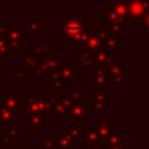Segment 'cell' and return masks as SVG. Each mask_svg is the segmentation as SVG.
<instances>
[{"label":"cell","instance_id":"obj_24","mask_svg":"<svg viewBox=\"0 0 149 149\" xmlns=\"http://www.w3.org/2000/svg\"><path fill=\"white\" fill-rule=\"evenodd\" d=\"M21 57H22V61H23V64H22V65H23L27 70H29V69L35 70V69L38 66L40 59H38L33 52H22V54H21Z\"/></svg>","mask_w":149,"mask_h":149},{"label":"cell","instance_id":"obj_38","mask_svg":"<svg viewBox=\"0 0 149 149\" xmlns=\"http://www.w3.org/2000/svg\"><path fill=\"white\" fill-rule=\"evenodd\" d=\"M8 30V26L6 21H0V37H6Z\"/></svg>","mask_w":149,"mask_h":149},{"label":"cell","instance_id":"obj_10","mask_svg":"<svg viewBox=\"0 0 149 149\" xmlns=\"http://www.w3.org/2000/svg\"><path fill=\"white\" fill-rule=\"evenodd\" d=\"M91 108L85 104V101H79V102H73L71 108H70V121L78 122L79 125L81 122H85V120L91 115Z\"/></svg>","mask_w":149,"mask_h":149},{"label":"cell","instance_id":"obj_16","mask_svg":"<svg viewBox=\"0 0 149 149\" xmlns=\"http://www.w3.org/2000/svg\"><path fill=\"white\" fill-rule=\"evenodd\" d=\"M63 133L69 136L71 139V141L76 143H84V140H83V130H81V127L78 122H74V121H70V125L68 127L64 128Z\"/></svg>","mask_w":149,"mask_h":149},{"label":"cell","instance_id":"obj_31","mask_svg":"<svg viewBox=\"0 0 149 149\" xmlns=\"http://www.w3.org/2000/svg\"><path fill=\"white\" fill-rule=\"evenodd\" d=\"M85 95L86 92L84 90H72L69 97L72 100V102H79V101H85Z\"/></svg>","mask_w":149,"mask_h":149},{"label":"cell","instance_id":"obj_17","mask_svg":"<svg viewBox=\"0 0 149 149\" xmlns=\"http://www.w3.org/2000/svg\"><path fill=\"white\" fill-rule=\"evenodd\" d=\"M33 54L38 58L47 57L54 52V42H34L31 44Z\"/></svg>","mask_w":149,"mask_h":149},{"label":"cell","instance_id":"obj_41","mask_svg":"<svg viewBox=\"0 0 149 149\" xmlns=\"http://www.w3.org/2000/svg\"><path fill=\"white\" fill-rule=\"evenodd\" d=\"M52 86H54V88H55L56 91H63L64 87H65V83H64L62 79H59V80L55 81V83L52 84Z\"/></svg>","mask_w":149,"mask_h":149},{"label":"cell","instance_id":"obj_43","mask_svg":"<svg viewBox=\"0 0 149 149\" xmlns=\"http://www.w3.org/2000/svg\"><path fill=\"white\" fill-rule=\"evenodd\" d=\"M141 20L143 21V29H144V31H148V21H149V13L144 14V15H143V17H142Z\"/></svg>","mask_w":149,"mask_h":149},{"label":"cell","instance_id":"obj_26","mask_svg":"<svg viewBox=\"0 0 149 149\" xmlns=\"http://www.w3.org/2000/svg\"><path fill=\"white\" fill-rule=\"evenodd\" d=\"M43 125H44V120H43V118H42L40 114H37V113H36V114H33V115H30V116L27 118V126H28L29 128H31V130H33L34 133H37L38 129L43 127Z\"/></svg>","mask_w":149,"mask_h":149},{"label":"cell","instance_id":"obj_30","mask_svg":"<svg viewBox=\"0 0 149 149\" xmlns=\"http://www.w3.org/2000/svg\"><path fill=\"white\" fill-rule=\"evenodd\" d=\"M12 57V52L8 47V42L5 37H0V58L8 59Z\"/></svg>","mask_w":149,"mask_h":149},{"label":"cell","instance_id":"obj_46","mask_svg":"<svg viewBox=\"0 0 149 149\" xmlns=\"http://www.w3.org/2000/svg\"><path fill=\"white\" fill-rule=\"evenodd\" d=\"M74 149H86V148H74Z\"/></svg>","mask_w":149,"mask_h":149},{"label":"cell","instance_id":"obj_34","mask_svg":"<svg viewBox=\"0 0 149 149\" xmlns=\"http://www.w3.org/2000/svg\"><path fill=\"white\" fill-rule=\"evenodd\" d=\"M42 149H55V143L52 137H45L42 142Z\"/></svg>","mask_w":149,"mask_h":149},{"label":"cell","instance_id":"obj_44","mask_svg":"<svg viewBox=\"0 0 149 149\" xmlns=\"http://www.w3.org/2000/svg\"><path fill=\"white\" fill-rule=\"evenodd\" d=\"M134 144L132 142H127V143H122L120 146V149H133Z\"/></svg>","mask_w":149,"mask_h":149},{"label":"cell","instance_id":"obj_45","mask_svg":"<svg viewBox=\"0 0 149 149\" xmlns=\"http://www.w3.org/2000/svg\"><path fill=\"white\" fill-rule=\"evenodd\" d=\"M107 149H120V147H113V148H107Z\"/></svg>","mask_w":149,"mask_h":149},{"label":"cell","instance_id":"obj_48","mask_svg":"<svg viewBox=\"0 0 149 149\" xmlns=\"http://www.w3.org/2000/svg\"><path fill=\"white\" fill-rule=\"evenodd\" d=\"M10 149H15V148H10Z\"/></svg>","mask_w":149,"mask_h":149},{"label":"cell","instance_id":"obj_1","mask_svg":"<svg viewBox=\"0 0 149 149\" xmlns=\"http://www.w3.org/2000/svg\"><path fill=\"white\" fill-rule=\"evenodd\" d=\"M94 33L98 35L100 41L102 42L104 48L109 50L112 54H115L119 48L123 45V34L122 30H114L107 27L98 26L95 27Z\"/></svg>","mask_w":149,"mask_h":149},{"label":"cell","instance_id":"obj_15","mask_svg":"<svg viewBox=\"0 0 149 149\" xmlns=\"http://www.w3.org/2000/svg\"><path fill=\"white\" fill-rule=\"evenodd\" d=\"M74 63L79 65V70L83 69H93V54L88 52L87 50L80 49L74 55Z\"/></svg>","mask_w":149,"mask_h":149},{"label":"cell","instance_id":"obj_35","mask_svg":"<svg viewBox=\"0 0 149 149\" xmlns=\"http://www.w3.org/2000/svg\"><path fill=\"white\" fill-rule=\"evenodd\" d=\"M27 69L22 65L17 71H16V79H19V80H24L26 79V77H27Z\"/></svg>","mask_w":149,"mask_h":149},{"label":"cell","instance_id":"obj_2","mask_svg":"<svg viewBox=\"0 0 149 149\" xmlns=\"http://www.w3.org/2000/svg\"><path fill=\"white\" fill-rule=\"evenodd\" d=\"M85 27V21H83L79 15H70L64 20L59 21L58 34L61 37L64 38V41H66L70 37L81 33Z\"/></svg>","mask_w":149,"mask_h":149},{"label":"cell","instance_id":"obj_13","mask_svg":"<svg viewBox=\"0 0 149 149\" xmlns=\"http://www.w3.org/2000/svg\"><path fill=\"white\" fill-rule=\"evenodd\" d=\"M94 128H95V130H97V133H98V135H99V139H100L101 141H105L111 134H113L114 132L118 130V128L114 127V126L112 125V122L107 120L106 116H101L100 121H98V122L95 123Z\"/></svg>","mask_w":149,"mask_h":149},{"label":"cell","instance_id":"obj_18","mask_svg":"<svg viewBox=\"0 0 149 149\" xmlns=\"http://www.w3.org/2000/svg\"><path fill=\"white\" fill-rule=\"evenodd\" d=\"M36 101H37L38 114L43 118L44 122L49 121V112H51V106L49 102V95L40 94L36 97Z\"/></svg>","mask_w":149,"mask_h":149},{"label":"cell","instance_id":"obj_21","mask_svg":"<svg viewBox=\"0 0 149 149\" xmlns=\"http://www.w3.org/2000/svg\"><path fill=\"white\" fill-rule=\"evenodd\" d=\"M16 120H17V113L0 106V127L1 128L10 127L13 122H16Z\"/></svg>","mask_w":149,"mask_h":149},{"label":"cell","instance_id":"obj_25","mask_svg":"<svg viewBox=\"0 0 149 149\" xmlns=\"http://www.w3.org/2000/svg\"><path fill=\"white\" fill-rule=\"evenodd\" d=\"M51 112H52V114H54L55 118H64V116H68L69 118L70 116V109L66 108L65 105L63 104V101H62V94L58 95V101L54 106V108H52Z\"/></svg>","mask_w":149,"mask_h":149},{"label":"cell","instance_id":"obj_27","mask_svg":"<svg viewBox=\"0 0 149 149\" xmlns=\"http://www.w3.org/2000/svg\"><path fill=\"white\" fill-rule=\"evenodd\" d=\"M122 133H120L119 130L114 132L113 134H111L106 140H105V143H106V147L107 148H113V147H120L123 142H122Z\"/></svg>","mask_w":149,"mask_h":149},{"label":"cell","instance_id":"obj_29","mask_svg":"<svg viewBox=\"0 0 149 149\" xmlns=\"http://www.w3.org/2000/svg\"><path fill=\"white\" fill-rule=\"evenodd\" d=\"M111 8L121 17L127 19V2L126 1H113L111 5ZM128 21V20H127Z\"/></svg>","mask_w":149,"mask_h":149},{"label":"cell","instance_id":"obj_39","mask_svg":"<svg viewBox=\"0 0 149 149\" xmlns=\"http://www.w3.org/2000/svg\"><path fill=\"white\" fill-rule=\"evenodd\" d=\"M15 149H33V144L30 142H17Z\"/></svg>","mask_w":149,"mask_h":149},{"label":"cell","instance_id":"obj_3","mask_svg":"<svg viewBox=\"0 0 149 149\" xmlns=\"http://www.w3.org/2000/svg\"><path fill=\"white\" fill-rule=\"evenodd\" d=\"M106 72L108 73L112 84L114 85H127L128 83V71L123 68L122 64L118 62V59L114 57L109 65L106 68Z\"/></svg>","mask_w":149,"mask_h":149},{"label":"cell","instance_id":"obj_4","mask_svg":"<svg viewBox=\"0 0 149 149\" xmlns=\"http://www.w3.org/2000/svg\"><path fill=\"white\" fill-rule=\"evenodd\" d=\"M100 15H101V19H100V20L104 21V22H106V27H107V28H111V29H114V30H122V28L128 24L127 19L121 17L120 15H118V14L111 8L109 5L106 6V9L101 10Z\"/></svg>","mask_w":149,"mask_h":149},{"label":"cell","instance_id":"obj_20","mask_svg":"<svg viewBox=\"0 0 149 149\" xmlns=\"http://www.w3.org/2000/svg\"><path fill=\"white\" fill-rule=\"evenodd\" d=\"M8 42L12 41V42H27V33L22 30V28L19 26H13V27H8V30H7V34H6V37H5Z\"/></svg>","mask_w":149,"mask_h":149},{"label":"cell","instance_id":"obj_8","mask_svg":"<svg viewBox=\"0 0 149 149\" xmlns=\"http://www.w3.org/2000/svg\"><path fill=\"white\" fill-rule=\"evenodd\" d=\"M112 99H113L112 95L107 94V92H102L94 88L90 92V100H91L90 108L91 111L94 112H102L107 107V102Z\"/></svg>","mask_w":149,"mask_h":149},{"label":"cell","instance_id":"obj_37","mask_svg":"<svg viewBox=\"0 0 149 149\" xmlns=\"http://www.w3.org/2000/svg\"><path fill=\"white\" fill-rule=\"evenodd\" d=\"M33 79L34 80H41V79H43V77H44V73H43V71L40 69V68H36L35 70H34V72H33Z\"/></svg>","mask_w":149,"mask_h":149},{"label":"cell","instance_id":"obj_19","mask_svg":"<svg viewBox=\"0 0 149 149\" xmlns=\"http://www.w3.org/2000/svg\"><path fill=\"white\" fill-rule=\"evenodd\" d=\"M52 139L55 143V149H73L76 146L74 142L71 141V139L66 136L63 132H55Z\"/></svg>","mask_w":149,"mask_h":149},{"label":"cell","instance_id":"obj_49","mask_svg":"<svg viewBox=\"0 0 149 149\" xmlns=\"http://www.w3.org/2000/svg\"><path fill=\"white\" fill-rule=\"evenodd\" d=\"M0 149H1V148H0Z\"/></svg>","mask_w":149,"mask_h":149},{"label":"cell","instance_id":"obj_11","mask_svg":"<svg viewBox=\"0 0 149 149\" xmlns=\"http://www.w3.org/2000/svg\"><path fill=\"white\" fill-rule=\"evenodd\" d=\"M101 48H104L102 45V42L100 41V38L98 37V35L94 33V31H90L87 34V36L85 37V40L80 43L79 45V49H84V50H87L88 52L91 54H94L95 51L100 50Z\"/></svg>","mask_w":149,"mask_h":149},{"label":"cell","instance_id":"obj_23","mask_svg":"<svg viewBox=\"0 0 149 149\" xmlns=\"http://www.w3.org/2000/svg\"><path fill=\"white\" fill-rule=\"evenodd\" d=\"M27 29L31 33L33 37H37V35L41 31H43V22L38 20L36 15H33L31 19L27 22Z\"/></svg>","mask_w":149,"mask_h":149},{"label":"cell","instance_id":"obj_47","mask_svg":"<svg viewBox=\"0 0 149 149\" xmlns=\"http://www.w3.org/2000/svg\"><path fill=\"white\" fill-rule=\"evenodd\" d=\"M2 134V130H1V127H0V135Z\"/></svg>","mask_w":149,"mask_h":149},{"label":"cell","instance_id":"obj_9","mask_svg":"<svg viewBox=\"0 0 149 149\" xmlns=\"http://www.w3.org/2000/svg\"><path fill=\"white\" fill-rule=\"evenodd\" d=\"M63 64H64V61L59 57V54L52 52L51 55L41 58L40 62H38V66L37 68H40L43 71V73H48L49 74V73H51L54 71H58Z\"/></svg>","mask_w":149,"mask_h":149},{"label":"cell","instance_id":"obj_7","mask_svg":"<svg viewBox=\"0 0 149 149\" xmlns=\"http://www.w3.org/2000/svg\"><path fill=\"white\" fill-rule=\"evenodd\" d=\"M90 83L95 86V90L107 92V86L112 84L111 78L105 69L93 68L90 72Z\"/></svg>","mask_w":149,"mask_h":149},{"label":"cell","instance_id":"obj_28","mask_svg":"<svg viewBox=\"0 0 149 149\" xmlns=\"http://www.w3.org/2000/svg\"><path fill=\"white\" fill-rule=\"evenodd\" d=\"M5 134L9 137V140L13 143H17V140H20L22 137V128L21 127H14L10 126L8 128H6Z\"/></svg>","mask_w":149,"mask_h":149},{"label":"cell","instance_id":"obj_33","mask_svg":"<svg viewBox=\"0 0 149 149\" xmlns=\"http://www.w3.org/2000/svg\"><path fill=\"white\" fill-rule=\"evenodd\" d=\"M21 111L23 112V115H24L26 118H28V116H30V115H33V114H36V113L33 112V109L30 108V106L27 104L26 100H22V107H21Z\"/></svg>","mask_w":149,"mask_h":149},{"label":"cell","instance_id":"obj_40","mask_svg":"<svg viewBox=\"0 0 149 149\" xmlns=\"http://www.w3.org/2000/svg\"><path fill=\"white\" fill-rule=\"evenodd\" d=\"M6 78H7V71L0 64V85H5L6 84Z\"/></svg>","mask_w":149,"mask_h":149},{"label":"cell","instance_id":"obj_5","mask_svg":"<svg viewBox=\"0 0 149 149\" xmlns=\"http://www.w3.org/2000/svg\"><path fill=\"white\" fill-rule=\"evenodd\" d=\"M22 100V95L16 90H7L5 94L0 95V106L17 113L21 111Z\"/></svg>","mask_w":149,"mask_h":149},{"label":"cell","instance_id":"obj_6","mask_svg":"<svg viewBox=\"0 0 149 149\" xmlns=\"http://www.w3.org/2000/svg\"><path fill=\"white\" fill-rule=\"evenodd\" d=\"M127 2V20L136 21L141 20L144 14L149 13V2L148 1H126Z\"/></svg>","mask_w":149,"mask_h":149},{"label":"cell","instance_id":"obj_12","mask_svg":"<svg viewBox=\"0 0 149 149\" xmlns=\"http://www.w3.org/2000/svg\"><path fill=\"white\" fill-rule=\"evenodd\" d=\"M113 54L107 50L106 48H101L100 50L95 51L93 54V68H98V69H105L109 65V63L113 59Z\"/></svg>","mask_w":149,"mask_h":149},{"label":"cell","instance_id":"obj_42","mask_svg":"<svg viewBox=\"0 0 149 149\" xmlns=\"http://www.w3.org/2000/svg\"><path fill=\"white\" fill-rule=\"evenodd\" d=\"M85 148H86V149H107L105 141H100L99 143H97V144H94V146H92V147L85 146Z\"/></svg>","mask_w":149,"mask_h":149},{"label":"cell","instance_id":"obj_14","mask_svg":"<svg viewBox=\"0 0 149 149\" xmlns=\"http://www.w3.org/2000/svg\"><path fill=\"white\" fill-rule=\"evenodd\" d=\"M62 80L65 83V85H72L76 83V74L80 73V70L76 68L74 64H63L61 69L58 70Z\"/></svg>","mask_w":149,"mask_h":149},{"label":"cell","instance_id":"obj_32","mask_svg":"<svg viewBox=\"0 0 149 149\" xmlns=\"http://www.w3.org/2000/svg\"><path fill=\"white\" fill-rule=\"evenodd\" d=\"M12 144H13V142L5 134V132H2V134L0 135V148H2V149H10Z\"/></svg>","mask_w":149,"mask_h":149},{"label":"cell","instance_id":"obj_22","mask_svg":"<svg viewBox=\"0 0 149 149\" xmlns=\"http://www.w3.org/2000/svg\"><path fill=\"white\" fill-rule=\"evenodd\" d=\"M81 130H83V140H84L85 146L92 147L101 141L94 127H84L81 128Z\"/></svg>","mask_w":149,"mask_h":149},{"label":"cell","instance_id":"obj_36","mask_svg":"<svg viewBox=\"0 0 149 149\" xmlns=\"http://www.w3.org/2000/svg\"><path fill=\"white\" fill-rule=\"evenodd\" d=\"M49 74H50V77H49V79H48V83H49L50 85H52L55 81L62 79V78H61V74H59V71H54V72H51V73H49Z\"/></svg>","mask_w":149,"mask_h":149}]
</instances>
